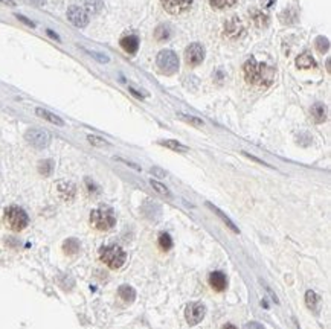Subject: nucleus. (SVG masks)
Instances as JSON below:
<instances>
[{
    "label": "nucleus",
    "mask_w": 331,
    "mask_h": 329,
    "mask_svg": "<svg viewBox=\"0 0 331 329\" xmlns=\"http://www.w3.org/2000/svg\"><path fill=\"white\" fill-rule=\"evenodd\" d=\"M246 83L258 87H269L275 80V69L266 63H260L255 58H250L244 63L243 67Z\"/></svg>",
    "instance_id": "f257e3e1"
},
{
    "label": "nucleus",
    "mask_w": 331,
    "mask_h": 329,
    "mask_svg": "<svg viewBox=\"0 0 331 329\" xmlns=\"http://www.w3.org/2000/svg\"><path fill=\"white\" fill-rule=\"evenodd\" d=\"M90 224L101 232H107L110 229H113L116 224V216L115 212L107 207V206H101L96 207L95 210H92L90 213Z\"/></svg>",
    "instance_id": "f03ea898"
},
{
    "label": "nucleus",
    "mask_w": 331,
    "mask_h": 329,
    "mask_svg": "<svg viewBox=\"0 0 331 329\" xmlns=\"http://www.w3.org/2000/svg\"><path fill=\"white\" fill-rule=\"evenodd\" d=\"M99 259L108 267L118 270L127 261V253L119 245H105L99 250Z\"/></svg>",
    "instance_id": "7ed1b4c3"
},
{
    "label": "nucleus",
    "mask_w": 331,
    "mask_h": 329,
    "mask_svg": "<svg viewBox=\"0 0 331 329\" xmlns=\"http://www.w3.org/2000/svg\"><path fill=\"white\" fill-rule=\"evenodd\" d=\"M5 223L7 226L11 229V230H16V232H20L23 230L28 223H29V218H28V213L19 207V206H10L5 209Z\"/></svg>",
    "instance_id": "20e7f679"
},
{
    "label": "nucleus",
    "mask_w": 331,
    "mask_h": 329,
    "mask_svg": "<svg viewBox=\"0 0 331 329\" xmlns=\"http://www.w3.org/2000/svg\"><path fill=\"white\" fill-rule=\"evenodd\" d=\"M156 64L163 73H167V75H173V73L179 70V58L173 51H168V49L160 51L157 54Z\"/></svg>",
    "instance_id": "39448f33"
},
{
    "label": "nucleus",
    "mask_w": 331,
    "mask_h": 329,
    "mask_svg": "<svg viewBox=\"0 0 331 329\" xmlns=\"http://www.w3.org/2000/svg\"><path fill=\"white\" fill-rule=\"evenodd\" d=\"M25 139L28 140V143H31L34 148H48L51 143V134L43 130V128H29L25 133Z\"/></svg>",
    "instance_id": "423d86ee"
},
{
    "label": "nucleus",
    "mask_w": 331,
    "mask_h": 329,
    "mask_svg": "<svg viewBox=\"0 0 331 329\" xmlns=\"http://www.w3.org/2000/svg\"><path fill=\"white\" fill-rule=\"evenodd\" d=\"M244 32H246V26H244V23L238 17L229 19L225 23V26H223L225 37H226V39H229V40H232V42L241 39V37L244 35Z\"/></svg>",
    "instance_id": "0eeeda50"
},
{
    "label": "nucleus",
    "mask_w": 331,
    "mask_h": 329,
    "mask_svg": "<svg viewBox=\"0 0 331 329\" xmlns=\"http://www.w3.org/2000/svg\"><path fill=\"white\" fill-rule=\"evenodd\" d=\"M206 315V306L202 302H193L185 309V318L190 326L199 324Z\"/></svg>",
    "instance_id": "6e6552de"
},
{
    "label": "nucleus",
    "mask_w": 331,
    "mask_h": 329,
    "mask_svg": "<svg viewBox=\"0 0 331 329\" xmlns=\"http://www.w3.org/2000/svg\"><path fill=\"white\" fill-rule=\"evenodd\" d=\"M205 55H206L205 48L202 45H199V43H193L185 51V61L191 67H197V66H200L203 63Z\"/></svg>",
    "instance_id": "1a4fd4ad"
},
{
    "label": "nucleus",
    "mask_w": 331,
    "mask_h": 329,
    "mask_svg": "<svg viewBox=\"0 0 331 329\" xmlns=\"http://www.w3.org/2000/svg\"><path fill=\"white\" fill-rule=\"evenodd\" d=\"M67 19L77 28H86L89 25V14L81 7H70L67 10Z\"/></svg>",
    "instance_id": "9d476101"
},
{
    "label": "nucleus",
    "mask_w": 331,
    "mask_h": 329,
    "mask_svg": "<svg viewBox=\"0 0 331 329\" xmlns=\"http://www.w3.org/2000/svg\"><path fill=\"white\" fill-rule=\"evenodd\" d=\"M165 11L171 16H179L190 10L193 5V0H160Z\"/></svg>",
    "instance_id": "9b49d317"
},
{
    "label": "nucleus",
    "mask_w": 331,
    "mask_h": 329,
    "mask_svg": "<svg viewBox=\"0 0 331 329\" xmlns=\"http://www.w3.org/2000/svg\"><path fill=\"white\" fill-rule=\"evenodd\" d=\"M57 192H58L61 200L72 201L73 197H75V194H77V188L70 181H58L57 183Z\"/></svg>",
    "instance_id": "f8f14e48"
},
{
    "label": "nucleus",
    "mask_w": 331,
    "mask_h": 329,
    "mask_svg": "<svg viewBox=\"0 0 331 329\" xmlns=\"http://www.w3.org/2000/svg\"><path fill=\"white\" fill-rule=\"evenodd\" d=\"M209 285L215 289V291H225L228 286V279L222 271H214L209 274Z\"/></svg>",
    "instance_id": "ddd939ff"
},
{
    "label": "nucleus",
    "mask_w": 331,
    "mask_h": 329,
    "mask_svg": "<svg viewBox=\"0 0 331 329\" xmlns=\"http://www.w3.org/2000/svg\"><path fill=\"white\" fill-rule=\"evenodd\" d=\"M119 45H121V48H122L127 54L133 55V54H136L137 49H139V39H137L136 35H125V37H122V39H121Z\"/></svg>",
    "instance_id": "4468645a"
},
{
    "label": "nucleus",
    "mask_w": 331,
    "mask_h": 329,
    "mask_svg": "<svg viewBox=\"0 0 331 329\" xmlns=\"http://www.w3.org/2000/svg\"><path fill=\"white\" fill-rule=\"evenodd\" d=\"M249 16H250L252 23L256 28H266L269 25V16L266 13H263L261 10H252L249 13Z\"/></svg>",
    "instance_id": "2eb2a0df"
},
{
    "label": "nucleus",
    "mask_w": 331,
    "mask_h": 329,
    "mask_svg": "<svg viewBox=\"0 0 331 329\" xmlns=\"http://www.w3.org/2000/svg\"><path fill=\"white\" fill-rule=\"evenodd\" d=\"M35 115L40 116L42 119H45V121H48V122H51V124H54V125H58V127H63V125H64V121H63L60 116H57V115L48 112V110H45V108H40V107L35 108Z\"/></svg>",
    "instance_id": "dca6fc26"
},
{
    "label": "nucleus",
    "mask_w": 331,
    "mask_h": 329,
    "mask_svg": "<svg viewBox=\"0 0 331 329\" xmlns=\"http://www.w3.org/2000/svg\"><path fill=\"white\" fill-rule=\"evenodd\" d=\"M118 294L119 297L125 302V303H133L134 299H136V291L133 286L130 285H121L119 289H118Z\"/></svg>",
    "instance_id": "f3484780"
},
{
    "label": "nucleus",
    "mask_w": 331,
    "mask_h": 329,
    "mask_svg": "<svg viewBox=\"0 0 331 329\" xmlns=\"http://www.w3.org/2000/svg\"><path fill=\"white\" fill-rule=\"evenodd\" d=\"M296 66L299 69H302V70H308V69H314L316 67V61H314V58L310 54L304 52V54H301L296 58Z\"/></svg>",
    "instance_id": "a211bd4d"
},
{
    "label": "nucleus",
    "mask_w": 331,
    "mask_h": 329,
    "mask_svg": "<svg viewBox=\"0 0 331 329\" xmlns=\"http://www.w3.org/2000/svg\"><path fill=\"white\" fill-rule=\"evenodd\" d=\"M311 116H313V119H314L316 124L325 122V119H326V108H325V105L320 104V102L314 104V105L311 107Z\"/></svg>",
    "instance_id": "6ab92c4d"
},
{
    "label": "nucleus",
    "mask_w": 331,
    "mask_h": 329,
    "mask_svg": "<svg viewBox=\"0 0 331 329\" xmlns=\"http://www.w3.org/2000/svg\"><path fill=\"white\" fill-rule=\"evenodd\" d=\"M206 206H208V207H209V209H211V210H212L214 213H217V215H218L220 218H222V221H223V223H225V224H226V226H228V227H229V229H231L232 232H235V233H240V229H238V227H237V226H235V224H234V223L231 221V218H229L228 215H225V213H223L222 210H220L218 207H215L214 204H211V203H206Z\"/></svg>",
    "instance_id": "aec40b11"
},
{
    "label": "nucleus",
    "mask_w": 331,
    "mask_h": 329,
    "mask_svg": "<svg viewBox=\"0 0 331 329\" xmlns=\"http://www.w3.org/2000/svg\"><path fill=\"white\" fill-rule=\"evenodd\" d=\"M63 251L67 256H75L80 251V242L75 238H69L63 242Z\"/></svg>",
    "instance_id": "412c9836"
},
{
    "label": "nucleus",
    "mask_w": 331,
    "mask_h": 329,
    "mask_svg": "<svg viewBox=\"0 0 331 329\" xmlns=\"http://www.w3.org/2000/svg\"><path fill=\"white\" fill-rule=\"evenodd\" d=\"M305 303H307L308 309L317 312V311H319V305H320V299H319V296L316 294L314 291L308 289V291L305 292Z\"/></svg>",
    "instance_id": "4be33fe9"
},
{
    "label": "nucleus",
    "mask_w": 331,
    "mask_h": 329,
    "mask_svg": "<svg viewBox=\"0 0 331 329\" xmlns=\"http://www.w3.org/2000/svg\"><path fill=\"white\" fill-rule=\"evenodd\" d=\"M159 143H160L162 146H165V148H170V150L177 151V153H187V151L190 150L188 146L182 145V143L177 142V140H160Z\"/></svg>",
    "instance_id": "5701e85b"
},
{
    "label": "nucleus",
    "mask_w": 331,
    "mask_h": 329,
    "mask_svg": "<svg viewBox=\"0 0 331 329\" xmlns=\"http://www.w3.org/2000/svg\"><path fill=\"white\" fill-rule=\"evenodd\" d=\"M81 2L84 5V10H87L89 13H93V14H98L104 8L102 0H81Z\"/></svg>",
    "instance_id": "b1692460"
},
{
    "label": "nucleus",
    "mask_w": 331,
    "mask_h": 329,
    "mask_svg": "<svg viewBox=\"0 0 331 329\" xmlns=\"http://www.w3.org/2000/svg\"><path fill=\"white\" fill-rule=\"evenodd\" d=\"M170 34H171L170 28L165 26V25H160V26H157L156 31H154V39H156L157 42H165V40L170 39Z\"/></svg>",
    "instance_id": "393cba45"
},
{
    "label": "nucleus",
    "mask_w": 331,
    "mask_h": 329,
    "mask_svg": "<svg viewBox=\"0 0 331 329\" xmlns=\"http://www.w3.org/2000/svg\"><path fill=\"white\" fill-rule=\"evenodd\" d=\"M150 185H151V188H153L156 192H159L160 195H165V197H168V198L173 197L171 191H170L165 185H162L160 181H157V180H150Z\"/></svg>",
    "instance_id": "a878e982"
},
{
    "label": "nucleus",
    "mask_w": 331,
    "mask_h": 329,
    "mask_svg": "<svg viewBox=\"0 0 331 329\" xmlns=\"http://www.w3.org/2000/svg\"><path fill=\"white\" fill-rule=\"evenodd\" d=\"M209 4L215 10H226L237 4V0H209Z\"/></svg>",
    "instance_id": "bb28decb"
},
{
    "label": "nucleus",
    "mask_w": 331,
    "mask_h": 329,
    "mask_svg": "<svg viewBox=\"0 0 331 329\" xmlns=\"http://www.w3.org/2000/svg\"><path fill=\"white\" fill-rule=\"evenodd\" d=\"M159 247H160V250H163V251H168V250H171V247H173V239H171V236L168 235V233H160V236H159Z\"/></svg>",
    "instance_id": "cd10ccee"
},
{
    "label": "nucleus",
    "mask_w": 331,
    "mask_h": 329,
    "mask_svg": "<svg viewBox=\"0 0 331 329\" xmlns=\"http://www.w3.org/2000/svg\"><path fill=\"white\" fill-rule=\"evenodd\" d=\"M54 171V162L52 160H43L39 163V172L42 175H51Z\"/></svg>",
    "instance_id": "c85d7f7f"
},
{
    "label": "nucleus",
    "mask_w": 331,
    "mask_h": 329,
    "mask_svg": "<svg viewBox=\"0 0 331 329\" xmlns=\"http://www.w3.org/2000/svg\"><path fill=\"white\" fill-rule=\"evenodd\" d=\"M314 46L320 54H326L329 49V42H328V39H325V37H317L314 42Z\"/></svg>",
    "instance_id": "c756f323"
},
{
    "label": "nucleus",
    "mask_w": 331,
    "mask_h": 329,
    "mask_svg": "<svg viewBox=\"0 0 331 329\" xmlns=\"http://www.w3.org/2000/svg\"><path fill=\"white\" fill-rule=\"evenodd\" d=\"M177 116H179L182 121H185V122H188V124H191V125H196V127H203V125H205V122H203L202 119L196 118V116H190V115H185V113H179Z\"/></svg>",
    "instance_id": "7c9ffc66"
},
{
    "label": "nucleus",
    "mask_w": 331,
    "mask_h": 329,
    "mask_svg": "<svg viewBox=\"0 0 331 329\" xmlns=\"http://www.w3.org/2000/svg\"><path fill=\"white\" fill-rule=\"evenodd\" d=\"M86 54H89L90 57H93L96 61H99V63H108L110 61V58L107 57V55H104V54H99V52H95V51H89V49H83Z\"/></svg>",
    "instance_id": "2f4dec72"
},
{
    "label": "nucleus",
    "mask_w": 331,
    "mask_h": 329,
    "mask_svg": "<svg viewBox=\"0 0 331 329\" xmlns=\"http://www.w3.org/2000/svg\"><path fill=\"white\" fill-rule=\"evenodd\" d=\"M87 140H89L93 146H107V145H108L107 140H104V139H101V137H98V136H93V134H89V136H87Z\"/></svg>",
    "instance_id": "473e14b6"
},
{
    "label": "nucleus",
    "mask_w": 331,
    "mask_h": 329,
    "mask_svg": "<svg viewBox=\"0 0 331 329\" xmlns=\"http://www.w3.org/2000/svg\"><path fill=\"white\" fill-rule=\"evenodd\" d=\"M243 329H264V326L258 321H250V323H246Z\"/></svg>",
    "instance_id": "72a5a7b5"
},
{
    "label": "nucleus",
    "mask_w": 331,
    "mask_h": 329,
    "mask_svg": "<svg viewBox=\"0 0 331 329\" xmlns=\"http://www.w3.org/2000/svg\"><path fill=\"white\" fill-rule=\"evenodd\" d=\"M16 17H17L19 20H22V22H23L25 25H28V26H31V28H34V26H35V23H34V22H31L29 19H26V17H23V16H20V14H17Z\"/></svg>",
    "instance_id": "f704fd0d"
},
{
    "label": "nucleus",
    "mask_w": 331,
    "mask_h": 329,
    "mask_svg": "<svg viewBox=\"0 0 331 329\" xmlns=\"http://www.w3.org/2000/svg\"><path fill=\"white\" fill-rule=\"evenodd\" d=\"M26 2H29V4H32L35 7H43L46 4V0H26Z\"/></svg>",
    "instance_id": "c9c22d12"
},
{
    "label": "nucleus",
    "mask_w": 331,
    "mask_h": 329,
    "mask_svg": "<svg viewBox=\"0 0 331 329\" xmlns=\"http://www.w3.org/2000/svg\"><path fill=\"white\" fill-rule=\"evenodd\" d=\"M151 172H153V174H156L157 177H165V175H167V174H165L162 169H159V168H151Z\"/></svg>",
    "instance_id": "e433bc0d"
},
{
    "label": "nucleus",
    "mask_w": 331,
    "mask_h": 329,
    "mask_svg": "<svg viewBox=\"0 0 331 329\" xmlns=\"http://www.w3.org/2000/svg\"><path fill=\"white\" fill-rule=\"evenodd\" d=\"M0 4H4V5H7V7H16L14 0H0Z\"/></svg>",
    "instance_id": "4c0bfd02"
},
{
    "label": "nucleus",
    "mask_w": 331,
    "mask_h": 329,
    "mask_svg": "<svg viewBox=\"0 0 331 329\" xmlns=\"http://www.w3.org/2000/svg\"><path fill=\"white\" fill-rule=\"evenodd\" d=\"M48 34H49V35L52 37V39H55V40H60V37H58V35H57V34H55L54 31H51V29H48Z\"/></svg>",
    "instance_id": "58836bf2"
},
{
    "label": "nucleus",
    "mask_w": 331,
    "mask_h": 329,
    "mask_svg": "<svg viewBox=\"0 0 331 329\" xmlns=\"http://www.w3.org/2000/svg\"><path fill=\"white\" fill-rule=\"evenodd\" d=\"M222 329H237V327H235V326H234L232 323H228V324H225V326H223Z\"/></svg>",
    "instance_id": "ea45409f"
},
{
    "label": "nucleus",
    "mask_w": 331,
    "mask_h": 329,
    "mask_svg": "<svg viewBox=\"0 0 331 329\" xmlns=\"http://www.w3.org/2000/svg\"><path fill=\"white\" fill-rule=\"evenodd\" d=\"M130 92H131V93H133L136 98H142V95H140V93H137V92H136L134 89H131V87H130Z\"/></svg>",
    "instance_id": "a19ab883"
}]
</instances>
